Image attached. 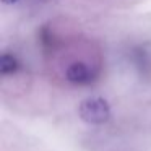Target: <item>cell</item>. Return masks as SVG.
<instances>
[{
    "label": "cell",
    "mask_w": 151,
    "mask_h": 151,
    "mask_svg": "<svg viewBox=\"0 0 151 151\" xmlns=\"http://www.w3.org/2000/svg\"><path fill=\"white\" fill-rule=\"evenodd\" d=\"M78 115L89 125H102L111 119V106L101 96H91L80 102Z\"/></svg>",
    "instance_id": "1"
},
{
    "label": "cell",
    "mask_w": 151,
    "mask_h": 151,
    "mask_svg": "<svg viewBox=\"0 0 151 151\" xmlns=\"http://www.w3.org/2000/svg\"><path fill=\"white\" fill-rule=\"evenodd\" d=\"M98 76V70L94 65L86 60H75L65 70V78L68 83L75 86H88Z\"/></svg>",
    "instance_id": "2"
},
{
    "label": "cell",
    "mask_w": 151,
    "mask_h": 151,
    "mask_svg": "<svg viewBox=\"0 0 151 151\" xmlns=\"http://www.w3.org/2000/svg\"><path fill=\"white\" fill-rule=\"evenodd\" d=\"M20 70V62L13 54L5 52L2 55V75L8 76V75H15Z\"/></svg>",
    "instance_id": "3"
},
{
    "label": "cell",
    "mask_w": 151,
    "mask_h": 151,
    "mask_svg": "<svg viewBox=\"0 0 151 151\" xmlns=\"http://www.w3.org/2000/svg\"><path fill=\"white\" fill-rule=\"evenodd\" d=\"M15 2H18V0H4V4H15Z\"/></svg>",
    "instance_id": "4"
}]
</instances>
